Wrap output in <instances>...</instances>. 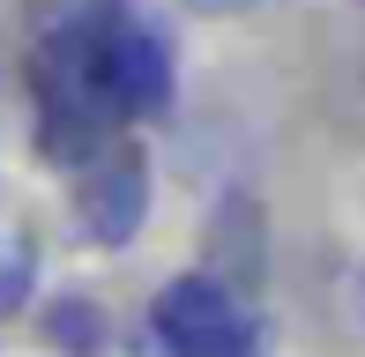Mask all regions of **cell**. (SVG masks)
I'll use <instances>...</instances> for the list:
<instances>
[{"instance_id":"obj_11","label":"cell","mask_w":365,"mask_h":357,"mask_svg":"<svg viewBox=\"0 0 365 357\" xmlns=\"http://www.w3.org/2000/svg\"><path fill=\"white\" fill-rule=\"evenodd\" d=\"M358 8H365V0H358Z\"/></svg>"},{"instance_id":"obj_4","label":"cell","mask_w":365,"mask_h":357,"mask_svg":"<svg viewBox=\"0 0 365 357\" xmlns=\"http://www.w3.org/2000/svg\"><path fill=\"white\" fill-rule=\"evenodd\" d=\"M202 275H209V283H224L231 298H246V305H254L261 283H269V208H261L246 186H231L224 201L209 208Z\"/></svg>"},{"instance_id":"obj_1","label":"cell","mask_w":365,"mask_h":357,"mask_svg":"<svg viewBox=\"0 0 365 357\" xmlns=\"http://www.w3.org/2000/svg\"><path fill=\"white\" fill-rule=\"evenodd\" d=\"M142 328L164 335L172 357H261V313L246 298H231L224 283H209L202 268L164 275Z\"/></svg>"},{"instance_id":"obj_9","label":"cell","mask_w":365,"mask_h":357,"mask_svg":"<svg viewBox=\"0 0 365 357\" xmlns=\"http://www.w3.org/2000/svg\"><path fill=\"white\" fill-rule=\"evenodd\" d=\"M351 320H358V328H365V261L351 268Z\"/></svg>"},{"instance_id":"obj_2","label":"cell","mask_w":365,"mask_h":357,"mask_svg":"<svg viewBox=\"0 0 365 357\" xmlns=\"http://www.w3.org/2000/svg\"><path fill=\"white\" fill-rule=\"evenodd\" d=\"M149 208H157V164H149L142 134H120L75 171V231L97 253H120L142 238Z\"/></svg>"},{"instance_id":"obj_3","label":"cell","mask_w":365,"mask_h":357,"mask_svg":"<svg viewBox=\"0 0 365 357\" xmlns=\"http://www.w3.org/2000/svg\"><path fill=\"white\" fill-rule=\"evenodd\" d=\"M179 97V60H172V30L157 23V15H127L120 30H112L105 45V105L112 119H164Z\"/></svg>"},{"instance_id":"obj_6","label":"cell","mask_w":365,"mask_h":357,"mask_svg":"<svg viewBox=\"0 0 365 357\" xmlns=\"http://www.w3.org/2000/svg\"><path fill=\"white\" fill-rule=\"evenodd\" d=\"M38 335H45L53 357H112V313H105V298H90V290H60V298L38 313Z\"/></svg>"},{"instance_id":"obj_10","label":"cell","mask_w":365,"mask_h":357,"mask_svg":"<svg viewBox=\"0 0 365 357\" xmlns=\"http://www.w3.org/2000/svg\"><path fill=\"white\" fill-rule=\"evenodd\" d=\"M194 8H209V15H224V8H254V0H194Z\"/></svg>"},{"instance_id":"obj_7","label":"cell","mask_w":365,"mask_h":357,"mask_svg":"<svg viewBox=\"0 0 365 357\" xmlns=\"http://www.w3.org/2000/svg\"><path fill=\"white\" fill-rule=\"evenodd\" d=\"M38 275H45V253H38V238H30V223H8V231H0V320L30 313Z\"/></svg>"},{"instance_id":"obj_5","label":"cell","mask_w":365,"mask_h":357,"mask_svg":"<svg viewBox=\"0 0 365 357\" xmlns=\"http://www.w3.org/2000/svg\"><path fill=\"white\" fill-rule=\"evenodd\" d=\"M127 15H135V0H30V45L97 53V45H112Z\"/></svg>"},{"instance_id":"obj_8","label":"cell","mask_w":365,"mask_h":357,"mask_svg":"<svg viewBox=\"0 0 365 357\" xmlns=\"http://www.w3.org/2000/svg\"><path fill=\"white\" fill-rule=\"evenodd\" d=\"M127 357H172V343H164V335H149V328H135V343H127Z\"/></svg>"}]
</instances>
